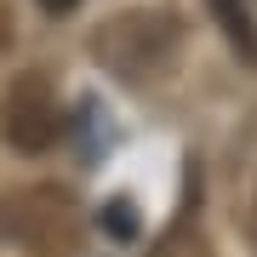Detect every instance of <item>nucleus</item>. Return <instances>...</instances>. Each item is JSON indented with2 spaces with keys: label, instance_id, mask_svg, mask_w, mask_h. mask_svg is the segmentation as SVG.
Listing matches in <instances>:
<instances>
[{
  "label": "nucleus",
  "instance_id": "nucleus-1",
  "mask_svg": "<svg viewBox=\"0 0 257 257\" xmlns=\"http://www.w3.org/2000/svg\"><path fill=\"white\" fill-rule=\"evenodd\" d=\"M177 46H183V23L166 6H132L92 29V57L114 80H132V86L160 80L177 63Z\"/></svg>",
  "mask_w": 257,
  "mask_h": 257
},
{
  "label": "nucleus",
  "instance_id": "nucleus-2",
  "mask_svg": "<svg viewBox=\"0 0 257 257\" xmlns=\"http://www.w3.org/2000/svg\"><path fill=\"white\" fill-rule=\"evenodd\" d=\"M0 234L35 257H63L74 246V234H80V211H74L69 189H57V183L12 189L0 200Z\"/></svg>",
  "mask_w": 257,
  "mask_h": 257
},
{
  "label": "nucleus",
  "instance_id": "nucleus-3",
  "mask_svg": "<svg viewBox=\"0 0 257 257\" xmlns=\"http://www.w3.org/2000/svg\"><path fill=\"white\" fill-rule=\"evenodd\" d=\"M0 132L18 155H46L63 138V103H57L46 74H18L0 103Z\"/></svg>",
  "mask_w": 257,
  "mask_h": 257
},
{
  "label": "nucleus",
  "instance_id": "nucleus-4",
  "mask_svg": "<svg viewBox=\"0 0 257 257\" xmlns=\"http://www.w3.org/2000/svg\"><path fill=\"white\" fill-rule=\"evenodd\" d=\"M211 6V18H217V29L229 35V46L240 52V63L257 69V18H251V6L246 0H206Z\"/></svg>",
  "mask_w": 257,
  "mask_h": 257
},
{
  "label": "nucleus",
  "instance_id": "nucleus-5",
  "mask_svg": "<svg viewBox=\"0 0 257 257\" xmlns=\"http://www.w3.org/2000/svg\"><path fill=\"white\" fill-rule=\"evenodd\" d=\"M103 229H109L114 240H138V229H143V217H138V206H132L126 194H114V200L103 206Z\"/></svg>",
  "mask_w": 257,
  "mask_h": 257
},
{
  "label": "nucleus",
  "instance_id": "nucleus-6",
  "mask_svg": "<svg viewBox=\"0 0 257 257\" xmlns=\"http://www.w3.org/2000/svg\"><path fill=\"white\" fill-rule=\"evenodd\" d=\"M6 46H12V12L0 6V52H6Z\"/></svg>",
  "mask_w": 257,
  "mask_h": 257
}]
</instances>
